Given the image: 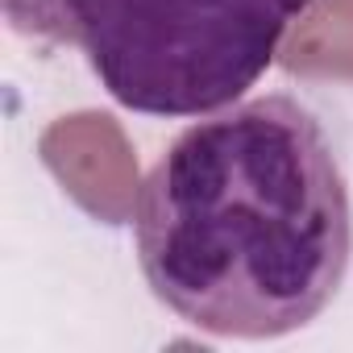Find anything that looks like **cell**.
<instances>
[{
    "mask_svg": "<svg viewBox=\"0 0 353 353\" xmlns=\"http://www.w3.org/2000/svg\"><path fill=\"white\" fill-rule=\"evenodd\" d=\"M133 241L154 299L200 332L270 341L312 324L353 262L324 125L291 96L200 117L141 179Z\"/></svg>",
    "mask_w": 353,
    "mask_h": 353,
    "instance_id": "obj_1",
    "label": "cell"
},
{
    "mask_svg": "<svg viewBox=\"0 0 353 353\" xmlns=\"http://www.w3.org/2000/svg\"><path fill=\"white\" fill-rule=\"evenodd\" d=\"M312 0H5L17 34L71 46L100 88L145 117H208L274 63Z\"/></svg>",
    "mask_w": 353,
    "mask_h": 353,
    "instance_id": "obj_2",
    "label": "cell"
}]
</instances>
